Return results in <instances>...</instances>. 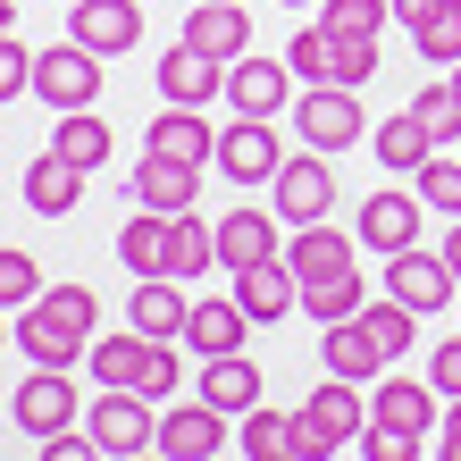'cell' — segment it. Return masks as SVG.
<instances>
[{
	"mask_svg": "<svg viewBox=\"0 0 461 461\" xmlns=\"http://www.w3.org/2000/svg\"><path fill=\"white\" fill-rule=\"evenodd\" d=\"M85 369H93V386H143L151 402H159V394H176V344H168V336H143V328H126V336H93Z\"/></svg>",
	"mask_w": 461,
	"mask_h": 461,
	"instance_id": "6da1fadb",
	"label": "cell"
},
{
	"mask_svg": "<svg viewBox=\"0 0 461 461\" xmlns=\"http://www.w3.org/2000/svg\"><path fill=\"white\" fill-rule=\"evenodd\" d=\"M294 134H303L311 151H344V143H361V134H369L361 93H352V85H303V93H294Z\"/></svg>",
	"mask_w": 461,
	"mask_h": 461,
	"instance_id": "7a4b0ae2",
	"label": "cell"
},
{
	"mask_svg": "<svg viewBox=\"0 0 461 461\" xmlns=\"http://www.w3.org/2000/svg\"><path fill=\"white\" fill-rule=\"evenodd\" d=\"M386 294L394 303H411L420 319H437L445 303H461V277L445 252H420V243H402V252H386Z\"/></svg>",
	"mask_w": 461,
	"mask_h": 461,
	"instance_id": "3957f363",
	"label": "cell"
},
{
	"mask_svg": "<svg viewBox=\"0 0 461 461\" xmlns=\"http://www.w3.org/2000/svg\"><path fill=\"white\" fill-rule=\"evenodd\" d=\"M34 93L50 101V110H93V93H101V50H85V42H50V50H34Z\"/></svg>",
	"mask_w": 461,
	"mask_h": 461,
	"instance_id": "277c9868",
	"label": "cell"
},
{
	"mask_svg": "<svg viewBox=\"0 0 461 461\" xmlns=\"http://www.w3.org/2000/svg\"><path fill=\"white\" fill-rule=\"evenodd\" d=\"M85 428H93L101 453H143V445H159V420H151V394L143 386H101V402L85 411Z\"/></svg>",
	"mask_w": 461,
	"mask_h": 461,
	"instance_id": "5b68a950",
	"label": "cell"
},
{
	"mask_svg": "<svg viewBox=\"0 0 461 461\" xmlns=\"http://www.w3.org/2000/svg\"><path fill=\"white\" fill-rule=\"evenodd\" d=\"M268 194H277L285 227H311V219H328V210H336V168H328V151H294L285 168L268 176Z\"/></svg>",
	"mask_w": 461,
	"mask_h": 461,
	"instance_id": "8992f818",
	"label": "cell"
},
{
	"mask_svg": "<svg viewBox=\"0 0 461 461\" xmlns=\"http://www.w3.org/2000/svg\"><path fill=\"white\" fill-rule=\"evenodd\" d=\"M151 85H159V101H176V110H202V101H219V93H227V59H210V50L176 42V50H159Z\"/></svg>",
	"mask_w": 461,
	"mask_h": 461,
	"instance_id": "52a82bcc",
	"label": "cell"
},
{
	"mask_svg": "<svg viewBox=\"0 0 461 461\" xmlns=\"http://www.w3.org/2000/svg\"><path fill=\"white\" fill-rule=\"evenodd\" d=\"M277 168H285V143L268 134V118H235L219 134V176L227 185H268Z\"/></svg>",
	"mask_w": 461,
	"mask_h": 461,
	"instance_id": "ba28073f",
	"label": "cell"
},
{
	"mask_svg": "<svg viewBox=\"0 0 461 461\" xmlns=\"http://www.w3.org/2000/svg\"><path fill=\"white\" fill-rule=\"evenodd\" d=\"M68 34L85 50H101V59H118V50L143 42V9L134 0H68Z\"/></svg>",
	"mask_w": 461,
	"mask_h": 461,
	"instance_id": "9c48e42d",
	"label": "cell"
},
{
	"mask_svg": "<svg viewBox=\"0 0 461 461\" xmlns=\"http://www.w3.org/2000/svg\"><path fill=\"white\" fill-rule=\"evenodd\" d=\"M134 202L143 210H202V168L194 159H176V151H143L134 159Z\"/></svg>",
	"mask_w": 461,
	"mask_h": 461,
	"instance_id": "30bf717a",
	"label": "cell"
},
{
	"mask_svg": "<svg viewBox=\"0 0 461 461\" xmlns=\"http://www.w3.org/2000/svg\"><path fill=\"white\" fill-rule=\"evenodd\" d=\"M303 420H311V445L319 453H336V445H361V428H369V402L352 377H328L311 402H303Z\"/></svg>",
	"mask_w": 461,
	"mask_h": 461,
	"instance_id": "8fae6325",
	"label": "cell"
},
{
	"mask_svg": "<svg viewBox=\"0 0 461 461\" xmlns=\"http://www.w3.org/2000/svg\"><path fill=\"white\" fill-rule=\"evenodd\" d=\"M285 85H294V68L285 59H227V101H235V118H277L285 110Z\"/></svg>",
	"mask_w": 461,
	"mask_h": 461,
	"instance_id": "7c38bea8",
	"label": "cell"
},
{
	"mask_svg": "<svg viewBox=\"0 0 461 461\" xmlns=\"http://www.w3.org/2000/svg\"><path fill=\"white\" fill-rule=\"evenodd\" d=\"M319 361H328V377H352V386H369V377L386 369L394 352L369 336V319H361V311H352V319H336V328L319 336Z\"/></svg>",
	"mask_w": 461,
	"mask_h": 461,
	"instance_id": "4fadbf2b",
	"label": "cell"
},
{
	"mask_svg": "<svg viewBox=\"0 0 461 461\" xmlns=\"http://www.w3.org/2000/svg\"><path fill=\"white\" fill-rule=\"evenodd\" d=\"M85 176H93V168H76V159L50 143L42 159H25V210H42V219H68V210L85 202Z\"/></svg>",
	"mask_w": 461,
	"mask_h": 461,
	"instance_id": "5bb4252c",
	"label": "cell"
},
{
	"mask_svg": "<svg viewBox=\"0 0 461 461\" xmlns=\"http://www.w3.org/2000/svg\"><path fill=\"white\" fill-rule=\"evenodd\" d=\"M243 453L252 461H319V445H311V420L303 411H243Z\"/></svg>",
	"mask_w": 461,
	"mask_h": 461,
	"instance_id": "9a60e30c",
	"label": "cell"
},
{
	"mask_svg": "<svg viewBox=\"0 0 461 461\" xmlns=\"http://www.w3.org/2000/svg\"><path fill=\"white\" fill-rule=\"evenodd\" d=\"M76 386H68V369H34L17 386V428H34V437H59V428H76Z\"/></svg>",
	"mask_w": 461,
	"mask_h": 461,
	"instance_id": "2e32d148",
	"label": "cell"
},
{
	"mask_svg": "<svg viewBox=\"0 0 461 461\" xmlns=\"http://www.w3.org/2000/svg\"><path fill=\"white\" fill-rule=\"evenodd\" d=\"M17 352H25V361H34V369H76V361H85L93 344L76 336L68 319H50L42 303H25V311H17Z\"/></svg>",
	"mask_w": 461,
	"mask_h": 461,
	"instance_id": "e0dca14e",
	"label": "cell"
},
{
	"mask_svg": "<svg viewBox=\"0 0 461 461\" xmlns=\"http://www.w3.org/2000/svg\"><path fill=\"white\" fill-rule=\"evenodd\" d=\"M394 17L411 25V50H420V59H437V68L461 59V0H394Z\"/></svg>",
	"mask_w": 461,
	"mask_h": 461,
	"instance_id": "ac0fdd59",
	"label": "cell"
},
{
	"mask_svg": "<svg viewBox=\"0 0 461 461\" xmlns=\"http://www.w3.org/2000/svg\"><path fill=\"white\" fill-rule=\"evenodd\" d=\"M260 260H277V210H227L219 219V268L243 277Z\"/></svg>",
	"mask_w": 461,
	"mask_h": 461,
	"instance_id": "d6986e66",
	"label": "cell"
},
{
	"mask_svg": "<svg viewBox=\"0 0 461 461\" xmlns=\"http://www.w3.org/2000/svg\"><path fill=\"white\" fill-rule=\"evenodd\" d=\"M235 303L252 311V328H260V319H285L294 303H303V268H294L285 252L260 260V268H243V277H235Z\"/></svg>",
	"mask_w": 461,
	"mask_h": 461,
	"instance_id": "ffe728a7",
	"label": "cell"
},
{
	"mask_svg": "<svg viewBox=\"0 0 461 461\" xmlns=\"http://www.w3.org/2000/svg\"><path fill=\"white\" fill-rule=\"evenodd\" d=\"M352 235H361L369 252H402V243H420V202L386 185V194H369V202H361V219H352Z\"/></svg>",
	"mask_w": 461,
	"mask_h": 461,
	"instance_id": "44dd1931",
	"label": "cell"
},
{
	"mask_svg": "<svg viewBox=\"0 0 461 461\" xmlns=\"http://www.w3.org/2000/svg\"><path fill=\"white\" fill-rule=\"evenodd\" d=\"M185 42L210 50V59H243V50H252V17H243L235 0H194V17H185Z\"/></svg>",
	"mask_w": 461,
	"mask_h": 461,
	"instance_id": "7402d4cb",
	"label": "cell"
},
{
	"mask_svg": "<svg viewBox=\"0 0 461 461\" xmlns=\"http://www.w3.org/2000/svg\"><path fill=\"white\" fill-rule=\"evenodd\" d=\"M219 445H227V411H219V402H194V411L159 420V453H168V461H210Z\"/></svg>",
	"mask_w": 461,
	"mask_h": 461,
	"instance_id": "603a6c76",
	"label": "cell"
},
{
	"mask_svg": "<svg viewBox=\"0 0 461 461\" xmlns=\"http://www.w3.org/2000/svg\"><path fill=\"white\" fill-rule=\"evenodd\" d=\"M369 420H394V428H411V437H428L445 411H437V386H428V377H377Z\"/></svg>",
	"mask_w": 461,
	"mask_h": 461,
	"instance_id": "cb8c5ba5",
	"label": "cell"
},
{
	"mask_svg": "<svg viewBox=\"0 0 461 461\" xmlns=\"http://www.w3.org/2000/svg\"><path fill=\"white\" fill-rule=\"evenodd\" d=\"M126 319H134V328H143V336H185V319H194V303H185V285L176 277H134V303H126Z\"/></svg>",
	"mask_w": 461,
	"mask_h": 461,
	"instance_id": "d4e9b609",
	"label": "cell"
},
{
	"mask_svg": "<svg viewBox=\"0 0 461 461\" xmlns=\"http://www.w3.org/2000/svg\"><path fill=\"white\" fill-rule=\"evenodd\" d=\"M202 402L252 411V402H260V361H252V352H210V361H202Z\"/></svg>",
	"mask_w": 461,
	"mask_h": 461,
	"instance_id": "484cf974",
	"label": "cell"
},
{
	"mask_svg": "<svg viewBox=\"0 0 461 461\" xmlns=\"http://www.w3.org/2000/svg\"><path fill=\"white\" fill-rule=\"evenodd\" d=\"M151 151H176V159H194V168H210V159H219V126H210L202 110H159L151 118Z\"/></svg>",
	"mask_w": 461,
	"mask_h": 461,
	"instance_id": "4316f807",
	"label": "cell"
},
{
	"mask_svg": "<svg viewBox=\"0 0 461 461\" xmlns=\"http://www.w3.org/2000/svg\"><path fill=\"white\" fill-rule=\"evenodd\" d=\"M243 336H252V311H243L235 294L227 303H194V319H185V344H194L202 361L210 352H243Z\"/></svg>",
	"mask_w": 461,
	"mask_h": 461,
	"instance_id": "83f0119b",
	"label": "cell"
},
{
	"mask_svg": "<svg viewBox=\"0 0 461 461\" xmlns=\"http://www.w3.org/2000/svg\"><path fill=\"white\" fill-rule=\"evenodd\" d=\"M118 260L134 277H168V210H134L118 227Z\"/></svg>",
	"mask_w": 461,
	"mask_h": 461,
	"instance_id": "f1b7e54d",
	"label": "cell"
},
{
	"mask_svg": "<svg viewBox=\"0 0 461 461\" xmlns=\"http://www.w3.org/2000/svg\"><path fill=\"white\" fill-rule=\"evenodd\" d=\"M219 268V227H202V210L168 219V277H210Z\"/></svg>",
	"mask_w": 461,
	"mask_h": 461,
	"instance_id": "f546056e",
	"label": "cell"
},
{
	"mask_svg": "<svg viewBox=\"0 0 461 461\" xmlns=\"http://www.w3.org/2000/svg\"><path fill=\"white\" fill-rule=\"evenodd\" d=\"M352 243H361V235H336L328 219H311V227H294L285 260L303 268V277H336V268H352Z\"/></svg>",
	"mask_w": 461,
	"mask_h": 461,
	"instance_id": "4dcf8cb0",
	"label": "cell"
},
{
	"mask_svg": "<svg viewBox=\"0 0 461 461\" xmlns=\"http://www.w3.org/2000/svg\"><path fill=\"white\" fill-rule=\"evenodd\" d=\"M369 151H377V159H386V168H394V176H420V168H428V159H437V143H428V126H420L411 110H402V118H386V126H377V134H369Z\"/></svg>",
	"mask_w": 461,
	"mask_h": 461,
	"instance_id": "1f68e13d",
	"label": "cell"
},
{
	"mask_svg": "<svg viewBox=\"0 0 461 461\" xmlns=\"http://www.w3.org/2000/svg\"><path fill=\"white\" fill-rule=\"evenodd\" d=\"M369 303V285L352 277V268H336V277H303V311L319 319V328H336V319H352Z\"/></svg>",
	"mask_w": 461,
	"mask_h": 461,
	"instance_id": "d6a6232c",
	"label": "cell"
},
{
	"mask_svg": "<svg viewBox=\"0 0 461 461\" xmlns=\"http://www.w3.org/2000/svg\"><path fill=\"white\" fill-rule=\"evenodd\" d=\"M50 143H59L76 168H101V159H110V126L93 110H59V134H50Z\"/></svg>",
	"mask_w": 461,
	"mask_h": 461,
	"instance_id": "836d02e7",
	"label": "cell"
},
{
	"mask_svg": "<svg viewBox=\"0 0 461 461\" xmlns=\"http://www.w3.org/2000/svg\"><path fill=\"white\" fill-rule=\"evenodd\" d=\"M411 118L428 126V143H461V93H453V76H437V85H420Z\"/></svg>",
	"mask_w": 461,
	"mask_h": 461,
	"instance_id": "e575fe53",
	"label": "cell"
},
{
	"mask_svg": "<svg viewBox=\"0 0 461 461\" xmlns=\"http://www.w3.org/2000/svg\"><path fill=\"white\" fill-rule=\"evenodd\" d=\"M285 68L303 76V85H328V76H336V34H328V25H303V34L285 42Z\"/></svg>",
	"mask_w": 461,
	"mask_h": 461,
	"instance_id": "d590c367",
	"label": "cell"
},
{
	"mask_svg": "<svg viewBox=\"0 0 461 461\" xmlns=\"http://www.w3.org/2000/svg\"><path fill=\"white\" fill-rule=\"evenodd\" d=\"M361 319H369V336L386 344V352H411V336H420V311H411V303H394V294L361 303Z\"/></svg>",
	"mask_w": 461,
	"mask_h": 461,
	"instance_id": "8d00e7d4",
	"label": "cell"
},
{
	"mask_svg": "<svg viewBox=\"0 0 461 461\" xmlns=\"http://www.w3.org/2000/svg\"><path fill=\"white\" fill-rule=\"evenodd\" d=\"M25 303H42V260L34 252H0V311H25Z\"/></svg>",
	"mask_w": 461,
	"mask_h": 461,
	"instance_id": "74e56055",
	"label": "cell"
},
{
	"mask_svg": "<svg viewBox=\"0 0 461 461\" xmlns=\"http://www.w3.org/2000/svg\"><path fill=\"white\" fill-rule=\"evenodd\" d=\"M42 311H50V319H68V328H76V336L93 344V319H101L93 285H76V277H68V285H42Z\"/></svg>",
	"mask_w": 461,
	"mask_h": 461,
	"instance_id": "f35d334b",
	"label": "cell"
},
{
	"mask_svg": "<svg viewBox=\"0 0 461 461\" xmlns=\"http://www.w3.org/2000/svg\"><path fill=\"white\" fill-rule=\"evenodd\" d=\"M328 34H336V25H328ZM369 76H377V34H336V76H328V85H352V93H361Z\"/></svg>",
	"mask_w": 461,
	"mask_h": 461,
	"instance_id": "ab89813d",
	"label": "cell"
},
{
	"mask_svg": "<svg viewBox=\"0 0 461 461\" xmlns=\"http://www.w3.org/2000/svg\"><path fill=\"white\" fill-rule=\"evenodd\" d=\"M394 17V0H328L319 25H336V34H377V25Z\"/></svg>",
	"mask_w": 461,
	"mask_h": 461,
	"instance_id": "60d3db41",
	"label": "cell"
},
{
	"mask_svg": "<svg viewBox=\"0 0 461 461\" xmlns=\"http://www.w3.org/2000/svg\"><path fill=\"white\" fill-rule=\"evenodd\" d=\"M420 202L428 210H453V219H461V159H428V168H420Z\"/></svg>",
	"mask_w": 461,
	"mask_h": 461,
	"instance_id": "b9f144b4",
	"label": "cell"
},
{
	"mask_svg": "<svg viewBox=\"0 0 461 461\" xmlns=\"http://www.w3.org/2000/svg\"><path fill=\"white\" fill-rule=\"evenodd\" d=\"M17 93H34V50L17 34H0V101H17Z\"/></svg>",
	"mask_w": 461,
	"mask_h": 461,
	"instance_id": "7bdbcfd3",
	"label": "cell"
},
{
	"mask_svg": "<svg viewBox=\"0 0 461 461\" xmlns=\"http://www.w3.org/2000/svg\"><path fill=\"white\" fill-rule=\"evenodd\" d=\"M428 386H437L445 402L461 394V336H453V344H437V352H428Z\"/></svg>",
	"mask_w": 461,
	"mask_h": 461,
	"instance_id": "ee69618b",
	"label": "cell"
},
{
	"mask_svg": "<svg viewBox=\"0 0 461 461\" xmlns=\"http://www.w3.org/2000/svg\"><path fill=\"white\" fill-rule=\"evenodd\" d=\"M85 453H101L93 428H59V437H42V461H85Z\"/></svg>",
	"mask_w": 461,
	"mask_h": 461,
	"instance_id": "f6af8a7d",
	"label": "cell"
},
{
	"mask_svg": "<svg viewBox=\"0 0 461 461\" xmlns=\"http://www.w3.org/2000/svg\"><path fill=\"white\" fill-rule=\"evenodd\" d=\"M437 445H445V461H461V394H453V411H445V437H437Z\"/></svg>",
	"mask_w": 461,
	"mask_h": 461,
	"instance_id": "bcb514c9",
	"label": "cell"
},
{
	"mask_svg": "<svg viewBox=\"0 0 461 461\" xmlns=\"http://www.w3.org/2000/svg\"><path fill=\"white\" fill-rule=\"evenodd\" d=\"M445 260H453V277H461V219H453V235H445Z\"/></svg>",
	"mask_w": 461,
	"mask_h": 461,
	"instance_id": "7dc6e473",
	"label": "cell"
},
{
	"mask_svg": "<svg viewBox=\"0 0 461 461\" xmlns=\"http://www.w3.org/2000/svg\"><path fill=\"white\" fill-rule=\"evenodd\" d=\"M0 34H17V0H0Z\"/></svg>",
	"mask_w": 461,
	"mask_h": 461,
	"instance_id": "c3c4849f",
	"label": "cell"
},
{
	"mask_svg": "<svg viewBox=\"0 0 461 461\" xmlns=\"http://www.w3.org/2000/svg\"><path fill=\"white\" fill-rule=\"evenodd\" d=\"M453 93H461V59H453Z\"/></svg>",
	"mask_w": 461,
	"mask_h": 461,
	"instance_id": "681fc988",
	"label": "cell"
},
{
	"mask_svg": "<svg viewBox=\"0 0 461 461\" xmlns=\"http://www.w3.org/2000/svg\"><path fill=\"white\" fill-rule=\"evenodd\" d=\"M285 9H311V0H285Z\"/></svg>",
	"mask_w": 461,
	"mask_h": 461,
	"instance_id": "f907efd6",
	"label": "cell"
},
{
	"mask_svg": "<svg viewBox=\"0 0 461 461\" xmlns=\"http://www.w3.org/2000/svg\"><path fill=\"white\" fill-rule=\"evenodd\" d=\"M0 344H9V328H0Z\"/></svg>",
	"mask_w": 461,
	"mask_h": 461,
	"instance_id": "816d5d0a",
	"label": "cell"
}]
</instances>
